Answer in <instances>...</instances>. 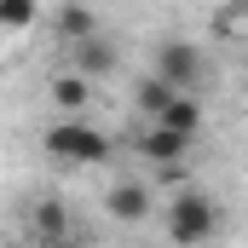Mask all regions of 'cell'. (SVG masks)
I'll use <instances>...</instances> for the list:
<instances>
[{
    "instance_id": "6da1fadb",
    "label": "cell",
    "mask_w": 248,
    "mask_h": 248,
    "mask_svg": "<svg viewBox=\"0 0 248 248\" xmlns=\"http://www.w3.org/2000/svg\"><path fill=\"white\" fill-rule=\"evenodd\" d=\"M41 150L46 156H58L69 168H98V162H110V133L104 127H93L87 116H58V122L41 133Z\"/></svg>"
},
{
    "instance_id": "7a4b0ae2",
    "label": "cell",
    "mask_w": 248,
    "mask_h": 248,
    "mask_svg": "<svg viewBox=\"0 0 248 248\" xmlns=\"http://www.w3.org/2000/svg\"><path fill=\"white\" fill-rule=\"evenodd\" d=\"M162 225H168V237H173V243H208V237H214V231H219V208H214V196H208V190H173V202H168V219H162Z\"/></svg>"
},
{
    "instance_id": "3957f363",
    "label": "cell",
    "mask_w": 248,
    "mask_h": 248,
    "mask_svg": "<svg viewBox=\"0 0 248 248\" xmlns=\"http://www.w3.org/2000/svg\"><path fill=\"white\" fill-rule=\"evenodd\" d=\"M190 144H196V139L179 133V127H168V122H144V127H139V139H133L139 162H150V168H162V173H179V168H185Z\"/></svg>"
},
{
    "instance_id": "277c9868",
    "label": "cell",
    "mask_w": 248,
    "mask_h": 248,
    "mask_svg": "<svg viewBox=\"0 0 248 248\" xmlns=\"http://www.w3.org/2000/svg\"><path fill=\"white\" fill-rule=\"evenodd\" d=\"M150 69L168 75L173 87H196V81H202V46H196V41H162L156 58H150Z\"/></svg>"
},
{
    "instance_id": "5b68a950",
    "label": "cell",
    "mask_w": 248,
    "mask_h": 248,
    "mask_svg": "<svg viewBox=\"0 0 248 248\" xmlns=\"http://www.w3.org/2000/svg\"><path fill=\"white\" fill-rule=\"evenodd\" d=\"M104 214L110 219H122V225H139V219H150V190L139 185V179H122V185L104 190Z\"/></svg>"
},
{
    "instance_id": "8992f818",
    "label": "cell",
    "mask_w": 248,
    "mask_h": 248,
    "mask_svg": "<svg viewBox=\"0 0 248 248\" xmlns=\"http://www.w3.org/2000/svg\"><path fill=\"white\" fill-rule=\"evenodd\" d=\"M46 93H52V104H58L63 116H81V110L93 104V75H87V69H69V75H58Z\"/></svg>"
},
{
    "instance_id": "52a82bcc",
    "label": "cell",
    "mask_w": 248,
    "mask_h": 248,
    "mask_svg": "<svg viewBox=\"0 0 248 248\" xmlns=\"http://www.w3.org/2000/svg\"><path fill=\"white\" fill-rule=\"evenodd\" d=\"M150 122H168V127H179V133H202V98H196V87H179L173 98H168V110L162 116H150Z\"/></svg>"
},
{
    "instance_id": "ba28073f",
    "label": "cell",
    "mask_w": 248,
    "mask_h": 248,
    "mask_svg": "<svg viewBox=\"0 0 248 248\" xmlns=\"http://www.w3.org/2000/svg\"><path fill=\"white\" fill-rule=\"evenodd\" d=\"M173 93H179V87H173L168 75H156V69H150V75H139V81H133V110H144V122H150V116H162V110H168V98H173Z\"/></svg>"
},
{
    "instance_id": "9c48e42d",
    "label": "cell",
    "mask_w": 248,
    "mask_h": 248,
    "mask_svg": "<svg viewBox=\"0 0 248 248\" xmlns=\"http://www.w3.org/2000/svg\"><path fill=\"white\" fill-rule=\"evenodd\" d=\"M69 52H75V69H87V75H93V81H98V75H110V69H116V46H110V41H104V35H87V41H75V46H69Z\"/></svg>"
},
{
    "instance_id": "30bf717a",
    "label": "cell",
    "mask_w": 248,
    "mask_h": 248,
    "mask_svg": "<svg viewBox=\"0 0 248 248\" xmlns=\"http://www.w3.org/2000/svg\"><path fill=\"white\" fill-rule=\"evenodd\" d=\"M58 35L75 46V41H87V35H98V12H87V6H63L58 12Z\"/></svg>"
},
{
    "instance_id": "8fae6325",
    "label": "cell",
    "mask_w": 248,
    "mask_h": 248,
    "mask_svg": "<svg viewBox=\"0 0 248 248\" xmlns=\"http://www.w3.org/2000/svg\"><path fill=\"white\" fill-rule=\"evenodd\" d=\"M35 237H41L46 248L69 237V219H63V208H58V202H46V208H35Z\"/></svg>"
},
{
    "instance_id": "7c38bea8",
    "label": "cell",
    "mask_w": 248,
    "mask_h": 248,
    "mask_svg": "<svg viewBox=\"0 0 248 248\" xmlns=\"http://www.w3.org/2000/svg\"><path fill=\"white\" fill-rule=\"evenodd\" d=\"M35 17H41V0H0V23H6L12 35H17V29H29Z\"/></svg>"
}]
</instances>
